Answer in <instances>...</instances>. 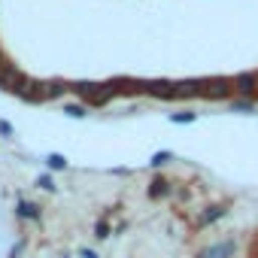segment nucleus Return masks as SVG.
<instances>
[{
	"instance_id": "8",
	"label": "nucleus",
	"mask_w": 258,
	"mask_h": 258,
	"mask_svg": "<svg viewBox=\"0 0 258 258\" xmlns=\"http://www.w3.org/2000/svg\"><path fill=\"white\" fill-rule=\"evenodd\" d=\"M73 91H76L79 97H85V100H94V97L103 91V85H97V82H76Z\"/></svg>"
},
{
	"instance_id": "21",
	"label": "nucleus",
	"mask_w": 258,
	"mask_h": 258,
	"mask_svg": "<svg viewBox=\"0 0 258 258\" xmlns=\"http://www.w3.org/2000/svg\"><path fill=\"white\" fill-rule=\"evenodd\" d=\"M82 258H97V252H94V249H85V252H82Z\"/></svg>"
},
{
	"instance_id": "7",
	"label": "nucleus",
	"mask_w": 258,
	"mask_h": 258,
	"mask_svg": "<svg viewBox=\"0 0 258 258\" xmlns=\"http://www.w3.org/2000/svg\"><path fill=\"white\" fill-rule=\"evenodd\" d=\"M16 216L25 219V222H37V219H40V207H37L34 201H25V198H22V201L16 204Z\"/></svg>"
},
{
	"instance_id": "3",
	"label": "nucleus",
	"mask_w": 258,
	"mask_h": 258,
	"mask_svg": "<svg viewBox=\"0 0 258 258\" xmlns=\"http://www.w3.org/2000/svg\"><path fill=\"white\" fill-rule=\"evenodd\" d=\"M143 91H146V94H152V97L170 100V97H176V82H167V79H152V82H143Z\"/></svg>"
},
{
	"instance_id": "1",
	"label": "nucleus",
	"mask_w": 258,
	"mask_h": 258,
	"mask_svg": "<svg viewBox=\"0 0 258 258\" xmlns=\"http://www.w3.org/2000/svg\"><path fill=\"white\" fill-rule=\"evenodd\" d=\"M234 94V82L219 76V79H204V97L207 100H225Z\"/></svg>"
},
{
	"instance_id": "9",
	"label": "nucleus",
	"mask_w": 258,
	"mask_h": 258,
	"mask_svg": "<svg viewBox=\"0 0 258 258\" xmlns=\"http://www.w3.org/2000/svg\"><path fill=\"white\" fill-rule=\"evenodd\" d=\"M167 195H170V182H167V179H161V176H155V179L149 182V198H155V201H158V198H167Z\"/></svg>"
},
{
	"instance_id": "19",
	"label": "nucleus",
	"mask_w": 258,
	"mask_h": 258,
	"mask_svg": "<svg viewBox=\"0 0 258 258\" xmlns=\"http://www.w3.org/2000/svg\"><path fill=\"white\" fill-rule=\"evenodd\" d=\"M22 252H25V240H19V243H16V246L10 249V258H19Z\"/></svg>"
},
{
	"instance_id": "22",
	"label": "nucleus",
	"mask_w": 258,
	"mask_h": 258,
	"mask_svg": "<svg viewBox=\"0 0 258 258\" xmlns=\"http://www.w3.org/2000/svg\"><path fill=\"white\" fill-rule=\"evenodd\" d=\"M4 64H7V61H4V58H0V67H4Z\"/></svg>"
},
{
	"instance_id": "16",
	"label": "nucleus",
	"mask_w": 258,
	"mask_h": 258,
	"mask_svg": "<svg viewBox=\"0 0 258 258\" xmlns=\"http://www.w3.org/2000/svg\"><path fill=\"white\" fill-rule=\"evenodd\" d=\"M46 164H49L52 170H64V167H67V158H64V155H49Z\"/></svg>"
},
{
	"instance_id": "17",
	"label": "nucleus",
	"mask_w": 258,
	"mask_h": 258,
	"mask_svg": "<svg viewBox=\"0 0 258 258\" xmlns=\"http://www.w3.org/2000/svg\"><path fill=\"white\" fill-rule=\"evenodd\" d=\"M94 237H97V240H106V237H109V225H106L103 219L94 225Z\"/></svg>"
},
{
	"instance_id": "20",
	"label": "nucleus",
	"mask_w": 258,
	"mask_h": 258,
	"mask_svg": "<svg viewBox=\"0 0 258 258\" xmlns=\"http://www.w3.org/2000/svg\"><path fill=\"white\" fill-rule=\"evenodd\" d=\"M0 131H4V134H13V127H10L7 121H0Z\"/></svg>"
},
{
	"instance_id": "11",
	"label": "nucleus",
	"mask_w": 258,
	"mask_h": 258,
	"mask_svg": "<svg viewBox=\"0 0 258 258\" xmlns=\"http://www.w3.org/2000/svg\"><path fill=\"white\" fill-rule=\"evenodd\" d=\"M67 91V85L61 82V79H52V82H46V100H55V97H61Z\"/></svg>"
},
{
	"instance_id": "13",
	"label": "nucleus",
	"mask_w": 258,
	"mask_h": 258,
	"mask_svg": "<svg viewBox=\"0 0 258 258\" xmlns=\"http://www.w3.org/2000/svg\"><path fill=\"white\" fill-rule=\"evenodd\" d=\"M64 112H67L70 118H82L88 109H85V106H79V103H64Z\"/></svg>"
},
{
	"instance_id": "2",
	"label": "nucleus",
	"mask_w": 258,
	"mask_h": 258,
	"mask_svg": "<svg viewBox=\"0 0 258 258\" xmlns=\"http://www.w3.org/2000/svg\"><path fill=\"white\" fill-rule=\"evenodd\" d=\"M28 76L16 67V64H4V67H0V88H7V91H19V85L25 82Z\"/></svg>"
},
{
	"instance_id": "6",
	"label": "nucleus",
	"mask_w": 258,
	"mask_h": 258,
	"mask_svg": "<svg viewBox=\"0 0 258 258\" xmlns=\"http://www.w3.org/2000/svg\"><path fill=\"white\" fill-rule=\"evenodd\" d=\"M176 97H204V79L176 82Z\"/></svg>"
},
{
	"instance_id": "14",
	"label": "nucleus",
	"mask_w": 258,
	"mask_h": 258,
	"mask_svg": "<svg viewBox=\"0 0 258 258\" xmlns=\"http://www.w3.org/2000/svg\"><path fill=\"white\" fill-rule=\"evenodd\" d=\"M195 118H198L195 112H173V115H170V121H173V124H191Z\"/></svg>"
},
{
	"instance_id": "5",
	"label": "nucleus",
	"mask_w": 258,
	"mask_h": 258,
	"mask_svg": "<svg viewBox=\"0 0 258 258\" xmlns=\"http://www.w3.org/2000/svg\"><path fill=\"white\" fill-rule=\"evenodd\" d=\"M234 91H240L243 97H252L258 91V76L255 73H240L234 76Z\"/></svg>"
},
{
	"instance_id": "10",
	"label": "nucleus",
	"mask_w": 258,
	"mask_h": 258,
	"mask_svg": "<svg viewBox=\"0 0 258 258\" xmlns=\"http://www.w3.org/2000/svg\"><path fill=\"white\" fill-rule=\"evenodd\" d=\"M225 213H228L225 207H207V213H201L198 225H201V228H204V225H213V222H216V219H222Z\"/></svg>"
},
{
	"instance_id": "18",
	"label": "nucleus",
	"mask_w": 258,
	"mask_h": 258,
	"mask_svg": "<svg viewBox=\"0 0 258 258\" xmlns=\"http://www.w3.org/2000/svg\"><path fill=\"white\" fill-rule=\"evenodd\" d=\"M37 188H43V191H55V182H52V176H40V179H37Z\"/></svg>"
},
{
	"instance_id": "15",
	"label": "nucleus",
	"mask_w": 258,
	"mask_h": 258,
	"mask_svg": "<svg viewBox=\"0 0 258 258\" xmlns=\"http://www.w3.org/2000/svg\"><path fill=\"white\" fill-rule=\"evenodd\" d=\"M167 161H173V152H155L149 164H152V167H164Z\"/></svg>"
},
{
	"instance_id": "4",
	"label": "nucleus",
	"mask_w": 258,
	"mask_h": 258,
	"mask_svg": "<svg viewBox=\"0 0 258 258\" xmlns=\"http://www.w3.org/2000/svg\"><path fill=\"white\" fill-rule=\"evenodd\" d=\"M234 249H237V243H234V240H222V243L207 246L198 258H231V255H234Z\"/></svg>"
},
{
	"instance_id": "12",
	"label": "nucleus",
	"mask_w": 258,
	"mask_h": 258,
	"mask_svg": "<svg viewBox=\"0 0 258 258\" xmlns=\"http://www.w3.org/2000/svg\"><path fill=\"white\" fill-rule=\"evenodd\" d=\"M231 109H234V112H252V109H255V100H252V97H240V100L231 103Z\"/></svg>"
}]
</instances>
